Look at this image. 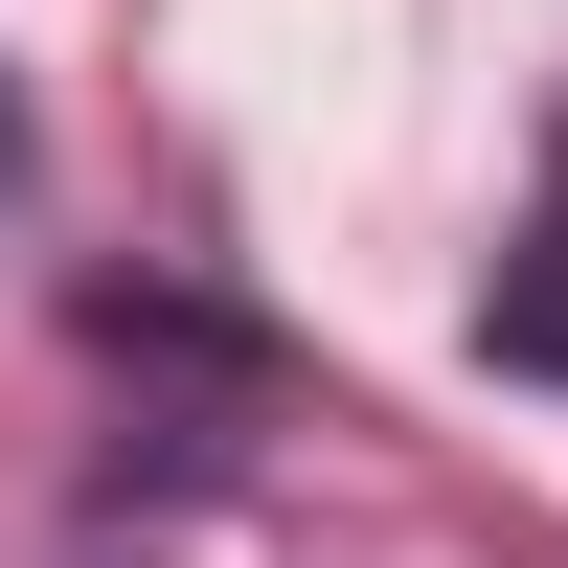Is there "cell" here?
I'll return each instance as SVG.
<instances>
[{"label": "cell", "mask_w": 568, "mask_h": 568, "mask_svg": "<svg viewBox=\"0 0 568 568\" xmlns=\"http://www.w3.org/2000/svg\"><path fill=\"white\" fill-rule=\"evenodd\" d=\"M23 182H45V136H23V91H0V227H23Z\"/></svg>", "instance_id": "7a4b0ae2"}, {"label": "cell", "mask_w": 568, "mask_h": 568, "mask_svg": "<svg viewBox=\"0 0 568 568\" xmlns=\"http://www.w3.org/2000/svg\"><path fill=\"white\" fill-rule=\"evenodd\" d=\"M478 342L524 364V387H568V160H546V205H524V251H500V296H478Z\"/></svg>", "instance_id": "6da1fadb"}]
</instances>
